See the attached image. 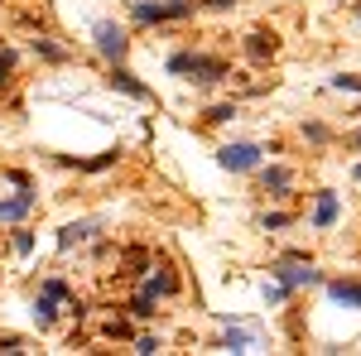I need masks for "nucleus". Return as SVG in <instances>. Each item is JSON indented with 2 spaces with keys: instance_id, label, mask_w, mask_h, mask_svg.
<instances>
[{
  "instance_id": "nucleus-1",
  "label": "nucleus",
  "mask_w": 361,
  "mask_h": 356,
  "mask_svg": "<svg viewBox=\"0 0 361 356\" xmlns=\"http://www.w3.org/2000/svg\"><path fill=\"white\" fill-rule=\"evenodd\" d=\"M169 73L173 78H183V82L193 87H217L231 78V63L222 54H202V49H178V54H169Z\"/></svg>"
},
{
  "instance_id": "nucleus-2",
  "label": "nucleus",
  "mask_w": 361,
  "mask_h": 356,
  "mask_svg": "<svg viewBox=\"0 0 361 356\" xmlns=\"http://www.w3.org/2000/svg\"><path fill=\"white\" fill-rule=\"evenodd\" d=\"M193 10L197 5H183V0H130V20L135 25H178Z\"/></svg>"
},
{
  "instance_id": "nucleus-3",
  "label": "nucleus",
  "mask_w": 361,
  "mask_h": 356,
  "mask_svg": "<svg viewBox=\"0 0 361 356\" xmlns=\"http://www.w3.org/2000/svg\"><path fill=\"white\" fill-rule=\"evenodd\" d=\"M92 49L102 54L106 68H111V63H126V54H130V34L116 25V20H97V25H92Z\"/></svg>"
},
{
  "instance_id": "nucleus-4",
  "label": "nucleus",
  "mask_w": 361,
  "mask_h": 356,
  "mask_svg": "<svg viewBox=\"0 0 361 356\" xmlns=\"http://www.w3.org/2000/svg\"><path fill=\"white\" fill-rule=\"evenodd\" d=\"M270 274H275L279 284H289L294 294H299V289H313V284H328L323 270H313V260H308V255H284V260L270 265Z\"/></svg>"
},
{
  "instance_id": "nucleus-5",
  "label": "nucleus",
  "mask_w": 361,
  "mask_h": 356,
  "mask_svg": "<svg viewBox=\"0 0 361 356\" xmlns=\"http://www.w3.org/2000/svg\"><path fill=\"white\" fill-rule=\"evenodd\" d=\"M217 164L226 173H255V168L265 164V145H255V140H231L217 149Z\"/></svg>"
},
{
  "instance_id": "nucleus-6",
  "label": "nucleus",
  "mask_w": 361,
  "mask_h": 356,
  "mask_svg": "<svg viewBox=\"0 0 361 356\" xmlns=\"http://www.w3.org/2000/svg\"><path fill=\"white\" fill-rule=\"evenodd\" d=\"M241 54L255 63V68H265V63H275L279 54V39H275V29H250L246 39H241Z\"/></svg>"
},
{
  "instance_id": "nucleus-7",
  "label": "nucleus",
  "mask_w": 361,
  "mask_h": 356,
  "mask_svg": "<svg viewBox=\"0 0 361 356\" xmlns=\"http://www.w3.org/2000/svg\"><path fill=\"white\" fill-rule=\"evenodd\" d=\"M337 217H342L337 192L333 188H318V192H313V217H308V226H313V231H333Z\"/></svg>"
},
{
  "instance_id": "nucleus-8",
  "label": "nucleus",
  "mask_w": 361,
  "mask_h": 356,
  "mask_svg": "<svg viewBox=\"0 0 361 356\" xmlns=\"http://www.w3.org/2000/svg\"><path fill=\"white\" fill-rule=\"evenodd\" d=\"M106 82H111L116 92H126L130 102H149V97H154V92L140 82V78L130 73V68H126V63H111V68H106Z\"/></svg>"
},
{
  "instance_id": "nucleus-9",
  "label": "nucleus",
  "mask_w": 361,
  "mask_h": 356,
  "mask_svg": "<svg viewBox=\"0 0 361 356\" xmlns=\"http://www.w3.org/2000/svg\"><path fill=\"white\" fill-rule=\"evenodd\" d=\"M255 183H260V192H270V197H284V192L294 188V168L260 164V168H255Z\"/></svg>"
},
{
  "instance_id": "nucleus-10",
  "label": "nucleus",
  "mask_w": 361,
  "mask_h": 356,
  "mask_svg": "<svg viewBox=\"0 0 361 356\" xmlns=\"http://www.w3.org/2000/svg\"><path fill=\"white\" fill-rule=\"evenodd\" d=\"M34 207H39V192H34V188H20L15 197H0V221H25Z\"/></svg>"
},
{
  "instance_id": "nucleus-11",
  "label": "nucleus",
  "mask_w": 361,
  "mask_h": 356,
  "mask_svg": "<svg viewBox=\"0 0 361 356\" xmlns=\"http://www.w3.org/2000/svg\"><path fill=\"white\" fill-rule=\"evenodd\" d=\"M58 164H63V168H82V173H106V168L121 164V149H102L97 159H73V154H58Z\"/></svg>"
},
{
  "instance_id": "nucleus-12",
  "label": "nucleus",
  "mask_w": 361,
  "mask_h": 356,
  "mask_svg": "<svg viewBox=\"0 0 361 356\" xmlns=\"http://www.w3.org/2000/svg\"><path fill=\"white\" fill-rule=\"evenodd\" d=\"M97 231H102V221H68V226H58V250L82 246L87 236H97Z\"/></svg>"
},
{
  "instance_id": "nucleus-13",
  "label": "nucleus",
  "mask_w": 361,
  "mask_h": 356,
  "mask_svg": "<svg viewBox=\"0 0 361 356\" xmlns=\"http://www.w3.org/2000/svg\"><path fill=\"white\" fill-rule=\"evenodd\" d=\"M333 303H347V308H361V279H328L323 284Z\"/></svg>"
},
{
  "instance_id": "nucleus-14",
  "label": "nucleus",
  "mask_w": 361,
  "mask_h": 356,
  "mask_svg": "<svg viewBox=\"0 0 361 356\" xmlns=\"http://www.w3.org/2000/svg\"><path fill=\"white\" fill-rule=\"evenodd\" d=\"M140 289H149L154 299H173V294H178V274H173V270H149Z\"/></svg>"
},
{
  "instance_id": "nucleus-15",
  "label": "nucleus",
  "mask_w": 361,
  "mask_h": 356,
  "mask_svg": "<svg viewBox=\"0 0 361 356\" xmlns=\"http://www.w3.org/2000/svg\"><path fill=\"white\" fill-rule=\"evenodd\" d=\"M260 347V337L250 328H226V337H222V352H255Z\"/></svg>"
},
{
  "instance_id": "nucleus-16",
  "label": "nucleus",
  "mask_w": 361,
  "mask_h": 356,
  "mask_svg": "<svg viewBox=\"0 0 361 356\" xmlns=\"http://www.w3.org/2000/svg\"><path fill=\"white\" fill-rule=\"evenodd\" d=\"M34 323H39L44 332L58 323V299H54V294H44V289H39V299H34Z\"/></svg>"
},
{
  "instance_id": "nucleus-17",
  "label": "nucleus",
  "mask_w": 361,
  "mask_h": 356,
  "mask_svg": "<svg viewBox=\"0 0 361 356\" xmlns=\"http://www.w3.org/2000/svg\"><path fill=\"white\" fill-rule=\"evenodd\" d=\"M236 116H241V106H236V102H222V106L202 111V125H226V121H236Z\"/></svg>"
},
{
  "instance_id": "nucleus-18",
  "label": "nucleus",
  "mask_w": 361,
  "mask_h": 356,
  "mask_svg": "<svg viewBox=\"0 0 361 356\" xmlns=\"http://www.w3.org/2000/svg\"><path fill=\"white\" fill-rule=\"evenodd\" d=\"M154 294H149V289H140L135 299H130V318H135V323H149V318H154Z\"/></svg>"
},
{
  "instance_id": "nucleus-19",
  "label": "nucleus",
  "mask_w": 361,
  "mask_h": 356,
  "mask_svg": "<svg viewBox=\"0 0 361 356\" xmlns=\"http://www.w3.org/2000/svg\"><path fill=\"white\" fill-rule=\"evenodd\" d=\"M34 54L44 58V63H68V54L58 49V44H54V39H49V34H39V39H34Z\"/></svg>"
},
{
  "instance_id": "nucleus-20",
  "label": "nucleus",
  "mask_w": 361,
  "mask_h": 356,
  "mask_svg": "<svg viewBox=\"0 0 361 356\" xmlns=\"http://www.w3.org/2000/svg\"><path fill=\"white\" fill-rule=\"evenodd\" d=\"M15 63H20L15 49H0V92H10V82H15Z\"/></svg>"
},
{
  "instance_id": "nucleus-21",
  "label": "nucleus",
  "mask_w": 361,
  "mask_h": 356,
  "mask_svg": "<svg viewBox=\"0 0 361 356\" xmlns=\"http://www.w3.org/2000/svg\"><path fill=\"white\" fill-rule=\"evenodd\" d=\"M130 347H135L140 356H154V352H164V337H159V332H140Z\"/></svg>"
},
{
  "instance_id": "nucleus-22",
  "label": "nucleus",
  "mask_w": 361,
  "mask_h": 356,
  "mask_svg": "<svg viewBox=\"0 0 361 356\" xmlns=\"http://www.w3.org/2000/svg\"><path fill=\"white\" fill-rule=\"evenodd\" d=\"M284 226H294V212H265L260 217V231H284Z\"/></svg>"
},
{
  "instance_id": "nucleus-23",
  "label": "nucleus",
  "mask_w": 361,
  "mask_h": 356,
  "mask_svg": "<svg viewBox=\"0 0 361 356\" xmlns=\"http://www.w3.org/2000/svg\"><path fill=\"white\" fill-rule=\"evenodd\" d=\"M10 250H15V255H29V250H34V231H29V226H15V236H10Z\"/></svg>"
},
{
  "instance_id": "nucleus-24",
  "label": "nucleus",
  "mask_w": 361,
  "mask_h": 356,
  "mask_svg": "<svg viewBox=\"0 0 361 356\" xmlns=\"http://www.w3.org/2000/svg\"><path fill=\"white\" fill-rule=\"evenodd\" d=\"M289 294H294V289H289V284H279V279H275V284H265V308H279Z\"/></svg>"
},
{
  "instance_id": "nucleus-25",
  "label": "nucleus",
  "mask_w": 361,
  "mask_h": 356,
  "mask_svg": "<svg viewBox=\"0 0 361 356\" xmlns=\"http://www.w3.org/2000/svg\"><path fill=\"white\" fill-rule=\"evenodd\" d=\"M106 337H111V342H126V337H130V318H106Z\"/></svg>"
},
{
  "instance_id": "nucleus-26",
  "label": "nucleus",
  "mask_w": 361,
  "mask_h": 356,
  "mask_svg": "<svg viewBox=\"0 0 361 356\" xmlns=\"http://www.w3.org/2000/svg\"><path fill=\"white\" fill-rule=\"evenodd\" d=\"M304 140L308 145H328V125L323 121H304Z\"/></svg>"
},
{
  "instance_id": "nucleus-27",
  "label": "nucleus",
  "mask_w": 361,
  "mask_h": 356,
  "mask_svg": "<svg viewBox=\"0 0 361 356\" xmlns=\"http://www.w3.org/2000/svg\"><path fill=\"white\" fill-rule=\"evenodd\" d=\"M333 87H337V92H361V73H337Z\"/></svg>"
},
{
  "instance_id": "nucleus-28",
  "label": "nucleus",
  "mask_w": 361,
  "mask_h": 356,
  "mask_svg": "<svg viewBox=\"0 0 361 356\" xmlns=\"http://www.w3.org/2000/svg\"><path fill=\"white\" fill-rule=\"evenodd\" d=\"M0 352L15 356V352H25V342H20V337H0Z\"/></svg>"
},
{
  "instance_id": "nucleus-29",
  "label": "nucleus",
  "mask_w": 361,
  "mask_h": 356,
  "mask_svg": "<svg viewBox=\"0 0 361 356\" xmlns=\"http://www.w3.org/2000/svg\"><path fill=\"white\" fill-rule=\"evenodd\" d=\"M202 5H207V10H231L236 0H202Z\"/></svg>"
},
{
  "instance_id": "nucleus-30",
  "label": "nucleus",
  "mask_w": 361,
  "mask_h": 356,
  "mask_svg": "<svg viewBox=\"0 0 361 356\" xmlns=\"http://www.w3.org/2000/svg\"><path fill=\"white\" fill-rule=\"evenodd\" d=\"M347 145H352V149H357V154H361V125H357V130H352V135H347Z\"/></svg>"
},
{
  "instance_id": "nucleus-31",
  "label": "nucleus",
  "mask_w": 361,
  "mask_h": 356,
  "mask_svg": "<svg viewBox=\"0 0 361 356\" xmlns=\"http://www.w3.org/2000/svg\"><path fill=\"white\" fill-rule=\"evenodd\" d=\"M352 15H357V20H361V0H357V5H352Z\"/></svg>"
},
{
  "instance_id": "nucleus-32",
  "label": "nucleus",
  "mask_w": 361,
  "mask_h": 356,
  "mask_svg": "<svg viewBox=\"0 0 361 356\" xmlns=\"http://www.w3.org/2000/svg\"><path fill=\"white\" fill-rule=\"evenodd\" d=\"M352 178H361V159H357V168H352Z\"/></svg>"
},
{
  "instance_id": "nucleus-33",
  "label": "nucleus",
  "mask_w": 361,
  "mask_h": 356,
  "mask_svg": "<svg viewBox=\"0 0 361 356\" xmlns=\"http://www.w3.org/2000/svg\"><path fill=\"white\" fill-rule=\"evenodd\" d=\"M183 5H197V0H183Z\"/></svg>"
},
{
  "instance_id": "nucleus-34",
  "label": "nucleus",
  "mask_w": 361,
  "mask_h": 356,
  "mask_svg": "<svg viewBox=\"0 0 361 356\" xmlns=\"http://www.w3.org/2000/svg\"><path fill=\"white\" fill-rule=\"evenodd\" d=\"M0 5H5V0H0Z\"/></svg>"
}]
</instances>
